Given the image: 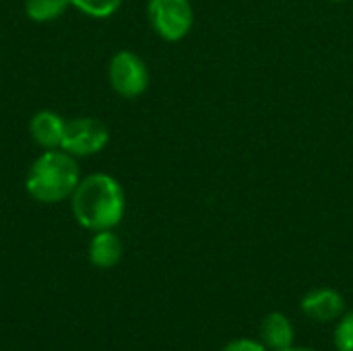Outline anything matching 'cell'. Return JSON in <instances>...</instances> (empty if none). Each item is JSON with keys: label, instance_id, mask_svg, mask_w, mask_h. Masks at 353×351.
I'll use <instances>...</instances> for the list:
<instances>
[{"label": "cell", "instance_id": "6da1fadb", "mask_svg": "<svg viewBox=\"0 0 353 351\" xmlns=\"http://www.w3.org/2000/svg\"><path fill=\"white\" fill-rule=\"evenodd\" d=\"M70 209L79 225L89 232L114 230L126 211L122 184L110 174H91L81 178L70 197Z\"/></svg>", "mask_w": 353, "mask_h": 351}, {"label": "cell", "instance_id": "7a4b0ae2", "mask_svg": "<svg viewBox=\"0 0 353 351\" xmlns=\"http://www.w3.org/2000/svg\"><path fill=\"white\" fill-rule=\"evenodd\" d=\"M81 182L77 157L62 149L43 151L25 176L27 194L41 205H58L72 197Z\"/></svg>", "mask_w": 353, "mask_h": 351}, {"label": "cell", "instance_id": "3957f363", "mask_svg": "<svg viewBox=\"0 0 353 351\" xmlns=\"http://www.w3.org/2000/svg\"><path fill=\"white\" fill-rule=\"evenodd\" d=\"M147 19L151 29L163 41L176 43L190 33L194 25V10L190 0H149Z\"/></svg>", "mask_w": 353, "mask_h": 351}, {"label": "cell", "instance_id": "277c9868", "mask_svg": "<svg viewBox=\"0 0 353 351\" xmlns=\"http://www.w3.org/2000/svg\"><path fill=\"white\" fill-rule=\"evenodd\" d=\"M108 81H110V87L120 97L134 99V97H141L149 87V68L139 54L130 50H120L110 60Z\"/></svg>", "mask_w": 353, "mask_h": 351}, {"label": "cell", "instance_id": "5b68a950", "mask_svg": "<svg viewBox=\"0 0 353 351\" xmlns=\"http://www.w3.org/2000/svg\"><path fill=\"white\" fill-rule=\"evenodd\" d=\"M108 143H110L108 126L97 118L83 116V118L66 120L60 149L72 157H91L103 151Z\"/></svg>", "mask_w": 353, "mask_h": 351}, {"label": "cell", "instance_id": "8992f818", "mask_svg": "<svg viewBox=\"0 0 353 351\" xmlns=\"http://www.w3.org/2000/svg\"><path fill=\"white\" fill-rule=\"evenodd\" d=\"M302 312L316 323H333L345 312L343 296L333 288H319L308 292L302 302Z\"/></svg>", "mask_w": 353, "mask_h": 351}, {"label": "cell", "instance_id": "52a82bcc", "mask_svg": "<svg viewBox=\"0 0 353 351\" xmlns=\"http://www.w3.org/2000/svg\"><path fill=\"white\" fill-rule=\"evenodd\" d=\"M64 126H66V120L58 112L39 110L29 120V134L35 141V145L41 147L43 151L60 149L62 139H64Z\"/></svg>", "mask_w": 353, "mask_h": 351}, {"label": "cell", "instance_id": "ba28073f", "mask_svg": "<svg viewBox=\"0 0 353 351\" xmlns=\"http://www.w3.org/2000/svg\"><path fill=\"white\" fill-rule=\"evenodd\" d=\"M122 242L114 234V230H101L93 232V238L89 242V261L97 269H112L122 259Z\"/></svg>", "mask_w": 353, "mask_h": 351}, {"label": "cell", "instance_id": "9c48e42d", "mask_svg": "<svg viewBox=\"0 0 353 351\" xmlns=\"http://www.w3.org/2000/svg\"><path fill=\"white\" fill-rule=\"evenodd\" d=\"M261 341L273 351L292 348L294 343V327L292 321L283 312H271L261 323Z\"/></svg>", "mask_w": 353, "mask_h": 351}, {"label": "cell", "instance_id": "30bf717a", "mask_svg": "<svg viewBox=\"0 0 353 351\" xmlns=\"http://www.w3.org/2000/svg\"><path fill=\"white\" fill-rule=\"evenodd\" d=\"M70 8V0H25V14L33 23H50Z\"/></svg>", "mask_w": 353, "mask_h": 351}, {"label": "cell", "instance_id": "8fae6325", "mask_svg": "<svg viewBox=\"0 0 353 351\" xmlns=\"http://www.w3.org/2000/svg\"><path fill=\"white\" fill-rule=\"evenodd\" d=\"M124 0H70V6L91 19H108L122 6Z\"/></svg>", "mask_w": 353, "mask_h": 351}, {"label": "cell", "instance_id": "7c38bea8", "mask_svg": "<svg viewBox=\"0 0 353 351\" xmlns=\"http://www.w3.org/2000/svg\"><path fill=\"white\" fill-rule=\"evenodd\" d=\"M337 351H353V312L345 314L335 329Z\"/></svg>", "mask_w": 353, "mask_h": 351}, {"label": "cell", "instance_id": "4fadbf2b", "mask_svg": "<svg viewBox=\"0 0 353 351\" xmlns=\"http://www.w3.org/2000/svg\"><path fill=\"white\" fill-rule=\"evenodd\" d=\"M221 351H269V348L261 341H254V339H248V337H242V339H234L230 341Z\"/></svg>", "mask_w": 353, "mask_h": 351}, {"label": "cell", "instance_id": "5bb4252c", "mask_svg": "<svg viewBox=\"0 0 353 351\" xmlns=\"http://www.w3.org/2000/svg\"><path fill=\"white\" fill-rule=\"evenodd\" d=\"M281 351H314V350H310V348H288V350H281Z\"/></svg>", "mask_w": 353, "mask_h": 351}, {"label": "cell", "instance_id": "9a60e30c", "mask_svg": "<svg viewBox=\"0 0 353 351\" xmlns=\"http://www.w3.org/2000/svg\"><path fill=\"white\" fill-rule=\"evenodd\" d=\"M329 2H347V0H329Z\"/></svg>", "mask_w": 353, "mask_h": 351}]
</instances>
